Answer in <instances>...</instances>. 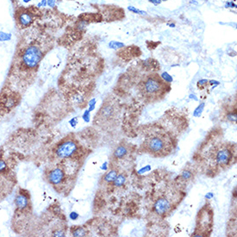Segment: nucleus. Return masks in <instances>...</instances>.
<instances>
[{
  "label": "nucleus",
  "mask_w": 237,
  "mask_h": 237,
  "mask_svg": "<svg viewBox=\"0 0 237 237\" xmlns=\"http://www.w3.org/2000/svg\"><path fill=\"white\" fill-rule=\"evenodd\" d=\"M66 177L65 170L61 167H55L49 171L48 174V180L53 185H59L64 181Z\"/></svg>",
  "instance_id": "6e6552de"
},
{
  "label": "nucleus",
  "mask_w": 237,
  "mask_h": 237,
  "mask_svg": "<svg viewBox=\"0 0 237 237\" xmlns=\"http://www.w3.org/2000/svg\"><path fill=\"white\" fill-rule=\"evenodd\" d=\"M179 196V191L173 193V191L171 192L159 193L153 200L152 211L159 217H166L180 202Z\"/></svg>",
  "instance_id": "7ed1b4c3"
},
{
  "label": "nucleus",
  "mask_w": 237,
  "mask_h": 237,
  "mask_svg": "<svg viewBox=\"0 0 237 237\" xmlns=\"http://www.w3.org/2000/svg\"><path fill=\"white\" fill-rule=\"evenodd\" d=\"M161 1H167V0H161Z\"/></svg>",
  "instance_id": "c85d7f7f"
},
{
  "label": "nucleus",
  "mask_w": 237,
  "mask_h": 237,
  "mask_svg": "<svg viewBox=\"0 0 237 237\" xmlns=\"http://www.w3.org/2000/svg\"><path fill=\"white\" fill-rule=\"evenodd\" d=\"M87 234V231L85 230V228L83 227H76L75 229L72 230V235L73 236H85Z\"/></svg>",
  "instance_id": "4468645a"
},
{
  "label": "nucleus",
  "mask_w": 237,
  "mask_h": 237,
  "mask_svg": "<svg viewBox=\"0 0 237 237\" xmlns=\"http://www.w3.org/2000/svg\"><path fill=\"white\" fill-rule=\"evenodd\" d=\"M210 84H211V85H214V84H215V85H218L219 82L218 81H214V80H211V81H210Z\"/></svg>",
  "instance_id": "a878e982"
},
{
  "label": "nucleus",
  "mask_w": 237,
  "mask_h": 237,
  "mask_svg": "<svg viewBox=\"0 0 237 237\" xmlns=\"http://www.w3.org/2000/svg\"><path fill=\"white\" fill-rule=\"evenodd\" d=\"M237 7V4L234 2V1H229V2H227L226 4H225V8H236Z\"/></svg>",
  "instance_id": "aec40b11"
},
{
  "label": "nucleus",
  "mask_w": 237,
  "mask_h": 237,
  "mask_svg": "<svg viewBox=\"0 0 237 237\" xmlns=\"http://www.w3.org/2000/svg\"><path fill=\"white\" fill-rule=\"evenodd\" d=\"M54 235L55 236H64L65 235V232L62 231V230H58V231H55L54 233Z\"/></svg>",
  "instance_id": "b1692460"
},
{
  "label": "nucleus",
  "mask_w": 237,
  "mask_h": 237,
  "mask_svg": "<svg viewBox=\"0 0 237 237\" xmlns=\"http://www.w3.org/2000/svg\"><path fill=\"white\" fill-rule=\"evenodd\" d=\"M195 171L193 168H191V167H186L185 169L181 172V174L179 175V184H187L188 182L192 181L193 178H194V176H195Z\"/></svg>",
  "instance_id": "9b49d317"
},
{
  "label": "nucleus",
  "mask_w": 237,
  "mask_h": 237,
  "mask_svg": "<svg viewBox=\"0 0 237 237\" xmlns=\"http://www.w3.org/2000/svg\"><path fill=\"white\" fill-rule=\"evenodd\" d=\"M7 168V165H6V162L4 161V159H0V173H3L4 171L6 170Z\"/></svg>",
  "instance_id": "6ab92c4d"
},
{
  "label": "nucleus",
  "mask_w": 237,
  "mask_h": 237,
  "mask_svg": "<svg viewBox=\"0 0 237 237\" xmlns=\"http://www.w3.org/2000/svg\"><path fill=\"white\" fill-rule=\"evenodd\" d=\"M130 153V148L128 145H119L113 151V154L111 155V159L113 161H115V162L117 161V163H118L119 161H122V160H124V159H126L127 156L129 155Z\"/></svg>",
  "instance_id": "1a4fd4ad"
},
{
  "label": "nucleus",
  "mask_w": 237,
  "mask_h": 237,
  "mask_svg": "<svg viewBox=\"0 0 237 237\" xmlns=\"http://www.w3.org/2000/svg\"><path fill=\"white\" fill-rule=\"evenodd\" d=\"M78 151V144L73 140H66L57 146L56 156L59 159H69Z\"/></svg>",
  "instance_id": "0eeeda50"
},
{
  "label": "nucleus",
  "mask_w": 237,
  "mask_h": 237,
  "mask_svg": "<svg viewBox=\"0 0 237 237\" xmlns=\"http://www.w3.org/2000/svg\"><path fill=\"white\" fill-rule=\"evenodd\" d=\"M42 56H43V54L39 47L35 45L29 46L22 53V64L24 65V67L29 69H35L41 62Z\"/></svg>",
  "instance_id": "423d86ee"
},
{
  "label": "nucleus",
  "mask_w": 237,
  "mask_h": 237,
  "mask_svg": "<svg viewBox=\"0 0 237 237\" xmlns=\"http://www.w3.org/2000/svg\"><path fill=\"white\" fill-rule=\"evenodd\" d=\"M161 78H162L165 82H167V83H170V82L173 80L172 77H171L169 74L167 73H162V75H161Z\"/></svg>",
  "instance_id": "a211bd4d"
},
{
  "label": "nucleus",
  "mask_w": 237,
  "mask_h": 237,
  "mask_svg": "<svg viewBox=\"0 0 237 237\" xmlns=\"http://www.w3.org/2000/svg\"><path fill=\"white\" fill-rule=\"evenodd\" d=\"M12 38V35L11 33H7L4 31H0V41L4 42V41H11Z\"/></svg>",
  "instance_id": "2eb2a0df"
},
{
  "label": "nucleus",
  "mask_w": 237,
  "mask_h": 237,
  "mask_svg": "<svg viewBox=\"0 0 237 237\" xmlns=\"http://www.w3.org/2000/svg\"><path fill=\"white\" fill-rule=\"evenodd\" d=\"M167 25L170 26L171 28H174V27H175V24H174V23H167Z\"/></svg>",
  "instance_id": "bb28decb"
},
{
  "label": "nucleus",
  "mask_w": 237,
  "mask_h": 237,
  "mask_svg": "<svg viewBox=\"0 0 237 237\" xmlns=\"http://www.w3.org/2000/svg\"><path fill=\"white\" fill-rule=\"evenodd\" d=\"M208 83H209V81H208L207 79H201V80H199V81L197 82V86H198L199 88H202L203 86L207 85Z\"/></svg>",
  "instance_id": "412c9836"
},
{
  "label": "nucleus",
  "mask_w": 237,
  "mask_h": 237,
  "mask_svg": "<svg viewBox=\"0 0 237 237\" xmlns=\"http://www.w3.org/2000/svg\"><path fill=\"white\" fill-rule=\"evenodd\" d=\"M214 225V212L210 204H206L197 216L196 229L193 236H209Z\"/></svg>",
  "instance_id": "20e7f679"
},
{
  "label": "nucleus",
  "mask_w": 237,
  "mask_h": 237,
  "mask_svg": "<svg viewBox=\"0 0 237 237\" xmlns=\"http://www.w3.org/2000/svg\"><path fill=\"white\" fill-rule=\"evenodd\" d=\"M220 130H212L194 154L197 167L215 177L235 163L236 145L223 141Z\"/></svg>",
  "instance_id": "f257e3e1"
},
{
  "label": "nucleus",
  "mask_w": 237,
  "mask_h": 237,
  "mask_svg": "<svg viewBox=\"0 0 237 237\" xmlns=\"http://www.w3.org/2000/svg\"><path fill=\"white\" fill-rule=\"evenodd\" d=\"M56 2L57 0H47V3H48V6L50 8H54L55 6Z\"/></svg>",
  "instance_id": "5701e85b"
},
{
  "label": "nucleus",
  "mask_w": 237,
  "mask_h": 237,
  "mask_svg": "<svg viewBox=\"0 0 237 237\" xmlns=\"http://www.w3.org/2000/svg\"><path fill=\"white\" fill-rule=\"evenodd\" d=\"M125 45L124 43H122L121 41H112L109 43V47L112 49H118V48H123Z\"/></svg>",
  "instance_id": "dca6fc26"
},
{
  "label": "nucleus",
  "mask_w": 237,
  "mask_h": 237,
  "mask_svg": "<svg viewBox=\"0 0 237 237\" xmlns=\"http://www.w3.org/2000/svg\"><path fill=\"white\" fill-rule=\"evenodd\" d=\"M166 88L165 81L159 76H148L141 84V91L146 97L154 98L161 96Z\"/></svg>",
  "instance_id": "39448f33"
},
{
  "label": "nucleus",
  "mask_w": 237,
  "mask_h": 237,
  "mask_svg": "<svg viewBox=\"0 0 237 237\" xmlns=\"http://www.w3.org/2000/svg\"><path fill=\"white\" fill-rule=\"evenodd\" d=\"M118 173V169L116 167H113L111 170L104 174V176L103 177V181H104L105 185H110V184H111L112 182L115 180V178H116V176H117Z\"/></svg>",
  "instance_id": "ddd939ff"
},
{
  "label": "nucleus",
  "mask_w": 237,
  "mask_h": 237,
  "mask_svg": "<svg viewBox=\"0 0 237 237\" xmlns=\"http://www.w3.org/2000/svg\"><path fill=\"white\" fill-rule=\"evenodd\" d=\"M30 1H31V0H22V2H23L24 4H28V3H30Z\"/></svg>",
  "instance_id": "cd10ccee"
},
{
  "label": "nucleus",
  "mask_w": 237,
  "mask_h": 237,
  "mask_svg": "<svg viewBox=\"0 0 237 237\" xmlns=\"http://www.w3.org/2000/svg\"><path fill=\"white\" fill-rule=\"evenodd\" d=\"M17 22L20 24V26L22 28H28L30 27L32 22H34V15L32 12L30 11H22L19 12L17 16Z\"/></svg>",
  "instance_id": "9d476101"
},
{
  "label": "nucleus",
  "mask_w": 237,
  "mask_h": 237,
  "mask_svg": "<svg viewBox=\"0 0 237 237\" xmlns=\"http://www.w3.org/2000/svg\"><path fill=\"white\" fill-rule=\"evenodd\" d=\"M149 3H152L154 5H158V4H160V3L162 2L161 0H148Z\"/></svg>",
  "instance_id": "393cba45"
},
{
  "label": "nucleus",
  "mask_w": 237,
  "mask_h": 237,
  "mask_svg": "<svg viewBox=\"0 0 237 237\" xmlns=\"http://www.w3.org/2000/svg\"><path fill=\"white\" fill-rule=\"evenodd\" d=\"M128 10L131 12H133V13H135V14H139V15L141 16H146L147 15V12L145 11H141V10H139V9H137V8L134 7V6H128Z\"/></svg>",
  "instance_id": "f3484780"
},
{
  "label": "nucleus",
  "mask_w": 237,
  "mask_h": 237,
  "mask_svg": "<svg viewBox=\"0 0 237 237\" xmlns=\"http://www.w3.org/2000/svg\"><path fill=\"white\" fill-rule=\"evenodd\" d=\"M175 147L173 138L166 131L154 130L148 134L141 144V149L154 157H166Z\"/></svg>",
  "instance_id": "f03ea898"
},
{
  "label": "nucleus",
  "mask_w": 237,
  "mask_h": 237,
  "mask_svg": "<svg viewBox=\"0 0 237 237\" xmlns=\"http://www.w3.org/2000/svg\"><path fill=\"white\" fill-rule=\"evenodd\" d=\"M15 204L18 210H20V211H22V210L26 209L28 207V205H29V199H28L26 195L22 194V193H19L18 195L16 197Z\"/></svg>",
  "instance_id": "f8f14e48"
},
{
  "label": "nucleus",
  "mask_w": 237,
  "mask_h": 237,
  "mask_svg": "<svg viewBox=\"0 0 237 237\" xmlns=\"http://www.w3.org/2000/svg\"><path fill=\"white\" fill-rule=\"evenodd\" d=\"M48 6V3H47V0H41L38 4H37V8H41V7H47Z\"/></svg>",
  "instance_id": "4be33fe9"
}]
</instances>
